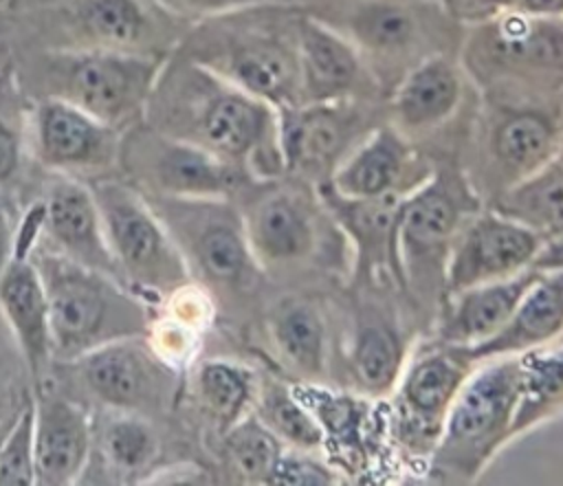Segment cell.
Masks as SVG:
<instances>
[{
	"instance_id": "f1b7e54d",
	"label": "cell",
	"mask_w": 563,
	"mask_h": 486,
	"mask_svg": "<svg viewBox=\"0 0 563 486\" xmlns=\"http://www.w3.org/2000/svg\"><path fill=\"white\" fill-rule=\"evenodd\" d=\"M90 453L99 457L101 482L141 479L158 455V435L150 418L101 407L92 416Z\"/></svg>"
},
{
	"instance_id": "d590c367",
	"label": "cell",
	"mask_w": 563,
	"mask_h": 486,
	"mask_svg": "<svg viewBox=\"0 0 563 486\" xmlns=\"http://www.w3.org/2000/svg\"><path fill=\"white\" fill-rule=\"evenodd\" d=\"M255 416L277 435L282 444L303 451H319L325 444L323 431L310 409L297 398L292 385L266 378L257 385Z\"/></svg>"
},
{
	"instance_id": "4316f807",
	"label": "cell",
	"mask_w": 563,
	"mask_h": 486,
	"mask_svg": "<svg viewBox=\"0 0 563 486\" xmlns=\"http://www.w3.org/2000/svg\"><path fill=\"white\" fill-rule=\"evenodd\" d=\"M539 273V266H530L517 275L446 295L440 303L435 341L471 350L490 339L506 325Z\"/></svg>"
},
{
	"instance_id": "7a4b0ae2",
	"label": "cell",
	"mask_w": 563,
	"mask_h": 486,
	"mask_svg": "<svg viewBox=\"0 0 563 486\" xmlns=\"http://www.w3.org/2000/svg\"><path fill=\"white\" fill-rule=\"evenodd\" d=\"M301 2H271L198 20L178 53L273 108L301 103L297 29Z\"/></svg>"
},
{
	"instance_id": "5b68a950",
	"label": "cell",
	"mask_w": 563,
	"mask_h": 486,
	"mask_svg": "<svg viewBox=\"0 0 563 486\" xmlns=\"http://www.w3.org/2000/svg\"><path fill=\"white\" fill-rule=\"evenodd\" d=\"M165 59L99 48H46L22 75L37 90L33 97H57L125 132L143 121Z\"/></svg>"
},
{
	"instance_id": "d4e9b609",
	"label": "cell",
	"mask_w": 563,
	"mask_h": 486,
	"mask_svg": "<svg viewBox=\"0 0 563 486\" xmlns=\"http://www.w3.org/2000/svg\"><path fill=\"white\" fill-rule=\"evenodd\" d=\"M466 70L455 53H435L411 66L389 90V123L407 139L431 134L464 103Z\"/></svg>"
},
{
	"instance_id": "4dcf8cb0",
	"label": "cell",
	"mask_w": 563,
	"mask_h": 486,
	"mask_svg": "<svg viewBox=\"0 0 563 486\" xmlns=\"http://www.w3.org/2000/svg\"><path fill=\"white\" fill-rule=\"evenodd\" d=\"M490 209L519 222L543 240V246L563 238V152L528 178L499 191Z\"/></svg>"
},
{
	"instance_id": "ffe728a7",
	"label": "cell",
	"mask_w": 563,
	"mask_h": 486,
	"mask_svg": "<svg viewBox=\"0 0 563 486\" xmlns=\"http://www.w3.org/2000/svg\"><path fill=\"white\" fill-rule=\"evenodd\" d=\"M275 180H260V191L240 211L251 253L260 268L303 262L319 244L314 205L299 189L277 185Z\"/></svg>"
},
{
	"instance_id": "8992f818",
	"label": "cell",
	"mask_w": 563,
	"mask_h": 486,
	"mask_svg": "<svg viewBox=\"0 0 563 486\" xmlns=\"http://www.w3.org/2000/svg\"><path fill=\"white\" fill-rule=\"evenodd\" d=\"M462 66L484 92L548 97L563 88V18L504 11L464 29Z\"/></svg>"
},
{
	"instance_id": "9c48e42d",
	"label": "cell",
	"mask_w": 563,
	"mask_h": 486,
	"mask_svg": "<svg viewBox=\"0 0 563 486\" xmlns=\"http://www.w3.org/2000/svg\"><path fill=\"white\" fill-rule=\"evenodd\" d=\"M477 209V194L453 167H433L402 198L396 224V255L405 290L411 288L416 299L438 306V297H444V268L451 244Z\"/></svg>"
},
{
	"instance_id": "836d02e7",
	"label": "cell",
	"mask_w": 563,
	"mask_h": 486,
	"mask_svg": "<svg viewBox=\"0 0 563 486\" xmlns=\"http://www.w3.org/2000/svg\"><path fill=\"white\" fill-rule=\"evenodd\" d=\"M194 385L202 409L216 422L220 433L251 413L257 396L253 372L224 358L202 361L196 369Z\"/></svg>"
},
{
	"instance_id": "44dd1931",
	"label": "cell",
	"mask_w": 563,
	"mask_h": 486,
	"mask_svg": "<svg viewBox=\"0 0 563 486\" xmlns=\"http://www.w3.org/2000/svg\"><path fill=\"white\" fill-rule=\"evenodd\" d=\"M301 103L369 101L380 92L356 46L301 4L297 29Z\"/></svg>"
},
{
	"instance_id": "8d00e7d4",
	"label": "cell",
	"mask_w": 563,
	"mask_h": 486,
	"mask_svg": "<svg viewBox=\"0 0 563 486\" xmlns=\"http://www.w3.org/2000/svg\"><path fill=\"white\" fill-rule=\"evenodd\" d=\"M284 444L251 411L222 433V455L233 482L268 484Z\"/></svg>"
},
{
	"instance_id": "83f0119b",
	"label": "cell",
	"mask_w": 563,
	"mask_h": 486,
	"mask_svg": "<svg viewBox=\"0 0 563 486\" xmlns=\"http://www.w3.org/2000/svg\"><path fill=\"white\" fill-rule=\"evenodd\" d=\"M559 339H563V266H552L541 268L506 325L466 354L477 365L488 358L517 356Z\"/></svg>"
},
{
	"instance_id": "f35d334b",
	"label": "cell",
	"mask_w": 563,
	"mask_h": 486,
	"mask_svg": "<svg viewBox=\"0 0 563 486\" xmlns=\"http://www.w3.org/2000/svg\"><path fill=\"white\" fill-rule=\"evenodd\" d=\"M339 479L330 464L314 457L312 451L282 449L268 484L282 486H330Z\"/></svg>"
},
{
	"instance_id": "ba28073f",
	"label": "cell",
	"mask_w": 563,
	"mask_h": 486,
	"mask_svg": "<svg viewBox=\"0 0 563 486\" xmlns=\"http://www.w3.org/2000/svg\"><path fill=\"white\" fill-rule=\"evenodd\" d=\"M88 187L121 281L130 292L156 308L194 279L178 244L139 187L114 176L92 180Z\"/></svg>"
},
{
	"instance_id": "b9f144b4",
	"label": "cell",
	"mask_w": 563,
	"mask_h": 486,
	"mask_svg": "<svg viewBox=\"0 0 563 486\" xmlns=\"http://www.w3.org/2000/svg\"><path fill=\"white\" fill-rule=\"evenodd\" d=\"M22 130H15L2 114H0V187L9 185L18 174L20 158H22Z\"/></svg>"
},
{
	"instance_id": "8fae6325",
	"label": "cell",
	"mask_w": 563,
	"mask_h": 486,
	"mask_svg": "<svg viewBox=\"0 0 563 486\" xmlns=\"http://www.w3.org/2000/svg\"><path fill=\"white\" fill-rule=\"evenodd\" d=\"M561 152L563 101L486 92L479 125V165L493 196L528 178Z\"/></svg>"
},
{
	"instance_id": "f546056e",
	"label": "cell",
	"mask_w": 563,
	"mask_h": 486,
	"mask_svg": "<svg viewBox=\"0 0 563 486\" xmlns=\"http://www.w3.org/2000/svg\"><path fill=\"white\" fill-rule=\"evenodd\" d=\"M268 334L277 356L308 380H319L328 361V330L321 308L299 295L275 301L268 314Z\"/></svg>"
},
{
	"instance_id": "484cf974",
	"label": "cell",
	"mask_w": 563,
	"mask_h": 486,
	"mask_svg": "<svg viewBox=\"0 0 563 486\" xmlns=\"http://www.w3.org/2000/svg\"><path fill=\"white\" fill-rule=\"evenodd\" d=\"M33 453L35 484L68 486L84 477L92 444V416L64 394L35 389Z\"/></svg>"
},
{
	"instance_id": "2e32d148",
	"label": "cell",
	"mask_w": 563,
	"mask_h": 486,
	"mask_svg": "<svg viewBox=\"0 0 563 486\" xmlns=\"http://www.w3.org/2000/svg\"><path fill=\"white\" fill-rule=\"evenodd\" d=\"M473 367L464 347L438 341L402 367L394 387V435L405 449L431 457L449 407Z\"/></svg>"
},
{
	"instance_id": "4fadbf2b",
	"label": "cell",
	"mask_w": 563,
	"mask_h": 486,
	"mask_svg": "<svg viewBox=\"0 0 563 486\" xmlns=\"http://www.w3.org/2000/svg\"><path fill=\"white\" fill-rule=\"evenodd\" d=\"M59 33L48 48H99L169 57L194 22L158 0H62L48 15Z\"/></svg>"
},
{
	"instance_id": "5bb4252c",
	"label": "cell",
	"mask_w": 563,
	"mask_h": 486,
	"mask_svg": "<svg viewBox=\"0 0 563 486\" xmlns=\"http://www.w3.org/2000/svg\"><path fill=\"white\" fill-rule=\"evenodd\" d=\"M123 132L57 97H33L24 112L22 139L31 156L51 174L84 183L119 169Z\"/></svg>"
},
{
	"instance_id": "9a60e30c",
	"label": "cell",
	"mask_w": 563,
	"mask_h": 486,
	"mask_svg": "<svg viewBox=\"0 0 563 486\" xmlns=\"http://www.w3.org/2000/svg\"><path fill=\"white\" fill-rule=\"evenodd\" d=\"M55 365L73 367L79 385L101 407L145 418L167 407L176 389V369L158 358L145 334L103 343L75 361Z\"/></svg>"
},
{
	"instance_id": "7bdbcfd3",
	"label": "cell",
	"mask_w": 563,
	"mask_h": 486,
	"mask_svg": "<svg viewBox=\"0 0 563 486\" xmlns=\"http://www.w3.org/2000/svg\"><path fill=\"white\" fill-rule=\"evenodd\" d=\"M209 477L200 468L180 464V466H172V468L156 471V473L147 475L145 484H202Z\"/></svg>"
},
{
	"instance_id": "7dc6e473",
	"label": "cell",
	"mask_w": 563,
	"mask_h": 486,
	"mask_svg": "<svg viewBox=\"0 0 563 486\" xmlns=\"http://www.w3.org/2000/svg\"><path fill=\"white\" fill-rule=\"evenodd\" d=\"M0 211H2V209H0Z\"/></svg>"
},
{
	"instance_id": "1f68e13d",
	"label": "cell",
	"mask_w": 563,
	"mask_h": 486,
	"mask_svg": "<svg viewBox=\"0 0 563 486\" xmlns=\"http://www.w3.org/2000/svg\"><path fill=\"white\" fill-rule=\"evenodd\" d=\"M407 358L400 330L378 312L361 314L350 341V372L356 387L372 396L394 391Z\"/></svg>"
},
{
	"instance_id": "d6a6232c",
	"label": "cell",
	"mask_w": 563,
	"mask_h": 486,
	"mask_svg": "<svg viewBox=\"0 0 563 486\" xmlns=\"http://www.w3.org/2000/svg\"><path fill=\"white\" fill-rule=\"evenodd\" d=\"M519 402L510 438L563 411V339L519 354Z\"/></svg>"
},
{
	"instance_id": "ac0fdd59",
	"label": "cell",
	"mask_w": 563,
	"mask_h": 486,
	"mask_svg": "<svg viewBox=\"0 0 563 486\" xmlns=\"http://www.w3.org/2000/svg\"><path fill=\"white\" fill-rule=\"evenodd\" d=\"M284 174L325 180L374 128L365 101H323L275 108Z\"/></svg>"
},
{
	"instance_id": "3957f363",
	"label": "cell",
	"mask_w": 563,
	"mask_h": 486,
	"mask_svg": "<svg viewBox=\"0 0 563 486\" xmlns=\"http://www.w3.org/2000/svg\"><path fill=\"white\" fill-rule=\"evenodd\" d=\"M301 4L356 46L380 90H387L385 95L424 57L460 55L466 29L440 0H306Z\"/></svg>"
},
{
	"instance_id": "d6986e66",
	"label": "cell",
	"mask_w": 563,
	"mask_h": 486,
	"mask_svg": "<svg viewBox=\"0 0 563 486\" xmlns=\"http://www.w3.org/2000/svg\"><path fill=\"white\" fill-rule=\"evenodd\" d=\"M541 248L543 240L530 229L490 207L477 209L451 244L444 268V297L468 286L517 275L534 266Z\"/></svg>"
},
{
	"instance_id": "c3c4849f",
	"label": "cell",
	"mask_w": 563,
	"mask_h": 486,
	"mask_svg": "<svg viewBox=\"0 0 563 486\" xmlns=\"http://www.w3.org/2000/svg\"><path fill=\"white\" fill-rule=\"evenodd\" d=\"M559 341H561V339H559Z\"/></svg>"
},
{
	"instance_id": "74e56055",
	"label": "cell",
	"mask_w": 563,
	"mask_h": 486,
	"mask_svg": "<svg viewBox=\"0 0 563 486\" xmlns=\"http://www.w3.org/2000/svg\"><path fill=\"white\" fill-rule=\"evenodd\" d=\"M35 453H33V400H29L15 418L0 446V486H33Z\"/></svg>"
},
{
	"instance_id": "30bf717a",
	"label": "cell",
	"mask_w": 563,
	"mask_h": 486,
	"mask_svg": "<svg viewBox=\"0 0 563 486\" xmlns=\"http://www.w3.org/2000/svg\"><path fill=\"white\" fill-rule=\"evenodd\" d=\"M178 244L191 277L202 286L238 290L262 270L255 262L242 213L229 198H169L143 194Z\"/></svg>"
},
{
	"instance_id": "e575fe53",
	"label": "cell",
	"mask_w": 563,
	"mask_h": 486,
	"mask_svg": "<svg viewBox=\"0 0 563 486\" xmlns=\"http://www.w3.org/2000/svg\"><path fill=\"white\" fill-rule=\"evenodd\" d=\"M292 391L317 418L325 438L323 446H332L345 460L354 455H365L367 407L361 398L343 391L323 389L312 383L292 385Z\"/></svg>"
},
{
	"instance_id": "277c9868",
	"label": "cell",
	"mask_w": 563,
	"mask_h": 486,
	"mask_svg": "<svg viewBox=\"0 0 563 486\" xmlns=\"http://www.w3.org/2000/svg\"><path fill=\"white\" fill-rule=\"evenodd\" d=\"M31 257L46 292L55 363H68L103 343L147 332L150 306L119 279L62 255L42 240V233Z\"/></svg>"
},
{
	"instance_id": "ab89813d",
	"label": "cell",
	"mask_w": 563,
	"mask_h": 486,
	"mask_svg": "<svg viewBox=\"0 0 563 486\" xmlns=\"http://www.w3.org/2000/svg\"><path fill=\"white\" fill-rule=\"evenodd\" d=\"M158 2L189 22H198L211 15H222V13L246 9V7L271 4V2H303V0H158Z\"/></svg>"
},
{
	"instance_id": "6da1fadb",
	"label": "cell",
	"mask_w": 563,
	"mask_h": 486,
	"mask_svg": "<svg viewBox=\"0 0 563 486\" xmlns=\"http://www.w3.org/2000/svg\"><path fill=\"white\" fill-rule=\"evenodd\" d=\"M143 121L211 152L253 180L284 176L275 108L178 51L165 59Z\"/></svg>"
},
{
	"instance_id": "7402d4cb",
	"label": "cell",
	"mask_w": 563,
	"mask_h": 486,
	"mask_svg": "<svg viewBox=\"0 0 563 486\" xmlns=\"http://www.w3.org/2000/svg\"><path fill=\"white\" fill-rule=\"evenodd\" d=\"M433 167L413 150L389 121L374 125L325 178L330 187L347 198H374L385 194H409Z\"/></svg>"
},
{
	"instance_id": "e0dca14e",
	"label": "cell",
	"mask_w": 563,
	"mask_h": 486,
	"mask_svg": "<svg viewBox=\"0 0 563 486\" xmlns=\"http://www.w3.org/2000/svg\"><path fill=\"white\" fill-rule=\"evenodd\" d=\"M44 209L35 200L18 231L13 233V248L0 270V310L20 345L26 369L35 380V389H42L55 365L48 325V303L40 270L31 257L33 244L42 233Z\"/></svg>"
},
{
	"instance_id": "ee69618b",
	"label": "cell",
	"mask_w": 563,
	"mask_h": 486,
	"mask_svg": "<svg viewBox=\"0 0 563 486\" xmlns=\"http://www.w3.org/2000/svg\"><path fill=\"white\" fill-rule=\"evenodd\" d=\"M517 9L539 18H563V0H519Z\"/></svg>"
},
{
	"instance_id": "52a82bcc",
	"label": "cell",
	"mask_w": 563,
	"mask_h": 486,
	"mask_svg": "<svg viewBox=\"0 0 563 486\" xmlns=\"http://www.w3.org/2000/svg\"><path fill=\"white\" fill-rule=\"evenodd\" d=\"M444 418L431 453L442 482H473L508 442L519 402V354L477 363Z\"/></svg>"
},
{
	"instance_id": "7c38bea8",
	"label": "cell",
	"mask_w": 563,
	"mask_h": 486,
	"mask_svg": "<svg viewBox=\"0 0 563 486\" xmlns=\"http://www.w3.org/2000/svg\"><path fill=\"white\" fill-rule=\"evenodd\" d=\"M119 172L143 194L169 198H233L253 178L211 152L163 134L145 121L121 136Z\"/></svg>"
},
{
	"instance_id": "cb8c5ba5",
	"label": "cell",
	"mask_w": 563,
	"mask_h": 486,
	"mask_svg": "<svg viewBox=\"0 0 563 486\" xmlns=\"http://www.w3.org/2000/svg\"><path fill=\"white\" fill-rule=\"evenodd\" d=\"M40 202L44 209L42 240L48 246L88 268L101 270L121 281L119 268L106 240L101 213L88 183L62 174H51Z\"/></svg>"
},
{
	"instance_id": "60d3db41",
	"label": "cell",
	"mask_w": 563,
	"mask_h": 486,
	"mask_svg": "<svg viewBox=\"0 0 563 486\" xmlns=\"http://www.w3.org/2000/svg\"><path fill=\"white\" fill-rule=\"evenodd\" d=\"M440 4L464 26L479 24L504 11L517 9L519 0H440Z\"/></svg>"
},
{
	"instance_id": "f6af8a7d",
	"label": "cell",
	"mask_w": 563,
	"mask_h": 486,
	"mask_svg": "<svg viewBox=\"0 0 563 486\" xmlns=\"http://www.w3.org/2000/svg\"><path fill=\"white\" fill-rule=\"evenodd\" d=\"M13 418H15V413H13L11 418H0V446H2V440H4V435H7V431H9L11 422H13Z\"/></svg>"
},
{
	"instance_id": "603a6c76",
	"label": "cell",
	"mask_w": 563,
	"mask_h": 486,
	"mask_svg": "<svg viewBox=\"0 0 563 486\" xmlns=\"http://www.w3.org/2000/svg\"><path fill=\"white\" fill-rule=\"evenodd\" d=\"M321 211L347 235L354 246L356 277L389 275L405 290L396 255V224L407 194H385L374 198H347L336 194L328 180L314 183Z\"/></svg>"
},
{
	"instance_id": "bcb514c9",
	"label": "cell",
	"mask_w": 563,
	"mask_h": 486,
	"mask_svg": "<svg viewBox=\"0 0 563 486\" xmlns=\"http://www.w3.org/2000/svg\"><path fill=\"white\" fill-rule=\"evenodd\" d=\"M9 2H11V0H0V9H4Z\"/></svg>"
}]
</instances>
